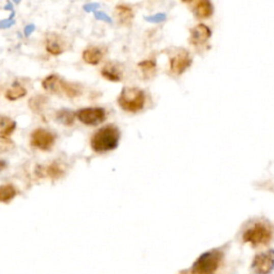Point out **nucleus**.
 Returning a JSON list of instances; mask_svg holds the SVG:
<instances>
[{
    "mask_svg": "<svg viewBox=\"0 0 274 274\" xmlns=\"http://www.w3.org/2000/svg\"><path fill=\"white\" fill-rule=\"evenodd\" d=\"M120 132L115 125H106L98 130L91 137L90 145L94 152L105 153L117 148Z\"/></svg>",
    "mask_w": 274,
    "mask_h": 274,
    "instance_id": "f257e3e1",
    "label": "nucleus"
},
{
    "mask_svg": "<svg viewBox=\"0 0 274 274\" xmlns=\"http://www.w3.org/2000/svg\"><path fill=\"white\" fill-rule=\"evenodd\" d=\"M273 237V229L271 225L263 221H258L246 228L243 233V241L254 248L265 246L270 243Z\"/></svg>",
    "mask_w": 274,
    "mask_h": 274,
    "instance_id": "f03ea898",
    "label": "nucleus"
},
{
    "mask_svg": "<svg viewBox=\"0 0 274 274\" xmlns=\"http://www.w3.org/2000/svg\"><path fill=\"white\" fill-rule=\"evenodd\" d=\"M223 260V253L212 250L204 253L194 262L191 274H215Z\"/></svg>",
    "mask_w": 274,
    "mask_h": 274,
    "instance_id": "7ed1b4c3",
    "label": "nucleus"
},
{
    "mask_svg": "<svg viewBox=\"0 0 274 274\" xmlns=\"http://www.w3.org/2000/svg\"><path fill=\"white\" fill-rule=\"evenodd\" d=\"M146 102L145 92L136 87L123 88L118 98L119 106L129 113H137L144 108Z\"/></svg>",
    "mask_w": 274,
    "mask_h": 274,
    "instance_id": "20e7f679",
    "label": "nucleus"
},
{
    "mask_svg": "<svg viewBox=\"0 0 274 274\" xmlns=\"http://www.w3.org/2000/svg\"><path fill=\"white\" fill-rule=\"evenodd\" d=\"M45 50L51 56H60L69 48L66 37L58 33H48L45 36Z\"/></svg>",
    "mask_w": 274,
    "mask_h": 274,
    "instance_id": "39448f33",
    "label": "nucleus"
},
{
    "mask_svg": "<svg viewBox=\"0 0 274 274\" xmlns=\"http://www.w3.org/2000/svg\"><path fill=\"white\" fill-rule=\"evenodd\" d=\"M56 136L45 129H37L31 133L30 144L42 151H49L54 147Z\"/></svg>",
    "mask_w": 274,
    "mask_h": 274,
    "instance_id": "423d86ee",
    "label": "nucleus"
},
{
    "mask_svg": "<svg viewBox=\"0 0 274 274\" xmlns=\"http://www.w3.org/2000/svg\"><path fill=\"white\" fill-rule=\"evenodd\" d=\"M76 114V118L86 125H98L106 119V112L102 107H86L79 109Z\"/></svg>",
    "mask_w": 274,
    "mask_h": 274,
    "instance_id": "0eeeda50",
    "label": "nucleus"
},
{
    "mask_svg": "<svg viewBox=\"0 0 274 274\" xmlns=\"http://www.w3.org/2000/svg\"><path fill=\"white\" fill-rule=\"evenodd\" d=\"M171 72L175 75H181L192 65V58L184 49H178L170 60Z\"/></svg>",
    "mask_w": 274,
    "mask_h": 274,
    "instance_id": "6e6552de",
    "label": "nucleus"
},
{
    "mask_svg": "<svg viewBox=\"0 0 274 274\" xmlns=\"http://www.w3.org/2000/svg\"><path fill=\"white\" fill-rule=\"evenodd\" d=\"M274 268V251H268L256 255L252 269L256 274H269Z\"/></svg>",
    "mask_w": 274,
    "mask_h": 274,
    "instance_id": "1a4fd4ad",
    "label": "nucleus"
},
{
    "mask_svg": "<svg viewBox=\"0 0 274 274\" xmlns=\"http://www.w3.org/2000/svg\"><path fill=\"white\" fill-rule=\"evenodd\" d=\"M105 54H106V48L98 45L88 46L83 50V60L90 66H98L103 60Z\"/></svg>",
    "mask_w": 274,
    "mask_h": 274,
    "instance_id": "9d476101",
    "label": "nucleus"
},
{
    "mask_svg": "<svg viewBox=\"0 0 274 274\" xmlns=\"http://www.w3.org/2000/svg\"><path fill=\"white\" fill-rule=\"evenodd\" d=\"M211 38V30L204 24H199L191 30L189 43L194 46H202L206 44V42Z\"/></svg>",
    "mask_w": 274,
    "mask_h": 274,
    "instance_id": "9b49d317",
    "label": "nucleus"
},
{
    "mask_svg": "<svg viewBox=\"0 0 274 274\" xmlns=\"http://www.w3.org/2000/svg\"><path fill=\"white\" fill-rule=\"evenodd\" d=\"M101 75L109 81L118 83L122 79V69L119 63L109 61L101 69Z\"/></svg>",
    "mask_w": 274,
    "mask_h": 274,
    "instance_id": "f8f14e48",
    "label": "nucleus"
},
{
    "mask_svg": "<svg viewBox=\"0 0 274 274\" xmlns=\"http://www.w3.org/2000/svg\"><path fill=\"white\" fill-rule=\"evenodd\" d=\"M62 77L57 74H49L42 80V87L49 93L60 96Z\"/></svg>",
    "mask_w": 274,
    "mask_h": 274,
    "instance_id": "ddd939ff",
    "label": "nucleus"
},
{
    "mask_svg": "<svg viewBox=\"0 0 274 274\" xmlns=\"http://www.w3.org/2000/svg\"><path fill=\"white\" fill-rule=\"evenodd\" d=\"M81 93H83V88L80 85H78V84H76V83L68 81V80L62 78L60 96H62L63 94V96H66L67 98L74 99V98L81 96Z\"/></svg>",
    "mask_w": 274,
    "mask_h": 274,
    "instance_id": "4468645a",
    "label": "nucleus"
},
{
    "mask_svg": "<svg viewBox=\"0 0 274 274\" xmlns=\"http://www.w3.org/2000/svg\"><path fill=\"white\" fill-rule=\"evenodd\" d=\"M194 13L197 18L206 19L213 13V6L210 0H199L194 8Z\"/></svg>",
    "mask_w": 274,
    "mask_h": 274,
    "instance_id": "2eb2a0df",
    "label": "nucleus"
},
{
    "mask_svg": "<svg viewBox=\"0 0 274 274\" xmlns=\"http://www.w3.org/2000/svg\"><path fill=\"white\" fill-rule=\"evenodd\" d=\"M41 170H42V173L39 174L41 177L44 176L50 179H58L65 175V168H63V166L57 162L44 166L43 168H41Z\"/></svg>",
    "mask_w": 274,
    "mask_h": 274,
    "instance_id": "dca6fc26",
    "label": "nucleus"
},
{
    "mask_svg": "<svg viewBox=\"0 0 274 274\" xmlns=\"http://www.w3.org/2000/svg\"><path fill=\"white\" fill-rule=\"evenodd\" d=\"M27 94V89L20 85L19 83L15 81L13 85L10 87L7 91H6V99L9 101H17L19 99L24 98Z\"/></svg>",
    "mask_w": 274,
    "mask_h": 274,
    "instance_id": "f3484780",
    "label": "nucleus"
},
{
    "mask_svg": "<svg viewBox=\"0 0 274 274\" xmlns=\"http://www.w3.org/2000/svg\"><path fill=\"white\" fill-rule=\"evenodd\" d=\"M115 13H116V15H117L119 22L123 25L130 24L134 17V13L132 11V9L125 5H119V6L116 7Z\"/></svg>",
    "mask_w": 274,
    "mask_h": 274,
    "instance_id": "a211bd4d",
    "label": "nucleus"
},
{
    "mask_svg": "<svg viewBox=\"0 0 274 274\" xmlns=\"http://www.w3.org/2000/svg\"><path fill=\"white\" fill-rule=\"evenodd\" d=\"M48 103V98L43 96V94H37V96L31 98L28 101V105L30 109L36 114H41L46 107Z\"/></svg>",
    "mask_w": 274,
    "mask_h": 274,
    "instance_id": "6ab92c4d",
    "label": "nucleus"
},
{
    "mask_svg": "<svg viewBox=\"0 0 274 274\" xmlns=\"http://www.w3.org/2000/svg\"><path fill=\"white\" fill-rule=\"evenodd\" d=\"M16 129V122L7 116L0 115V136L9 137Z\"/></svg>",
    "mask_w": 274,
    "mask_h": 274,
    "instance_id": "aec40b11",
    "label": "nucleus"
},
{
    "mask_svg": "<svg viewBox=\"0 0 274 274\" xmlns=\"http://www.w3.org/2000/svg\"><path fill=\"white\" fill-rule=\"evenodd\" d=\"M76 118V114L68 108H62L56 113V119L67 126L73 125Z\"/></svg>",
    "mask_w": 274,
    "mask_h": 274,
    "instance_id": "412c9836",
    "label": "nucleus"
},
{
    "mask_svg": "<svg viewBox=\"0 0 274 274\" xmlns=\"http://www.w3.org/2000/svg\"><path fill=\"white\" fill-rule=\"evenodd\" d=\"M17 195V189L12 184L0 186V203L8 204Z\"/></svg>",
    "mask_w": 274,
    "mask_h": 274,
    "instance_id": "4be33fe9",
    "label": "nucleus"
},
{
    "mask_svg": "<svg viewBox=\"0 0 274 274\" xmlns=\"http://www.w3.org/2000/svg\"><path fill=\"white\" fill-rule=\"evenodd\" d=\"M140 68H141V71L143 73V75L146 77V78H149L151 76L154 75L155 73V69H156V65H155V61L154 60H145L143 62L140 63Z\"/></svg>",
    "mask_w": 274,
    "mask_h": 274,
    "instance_id": "5701e85b",
    "label": "nucleus"
},
{
    "mask_svg": "<svg viewBox=\"0 0 274 274\" xmlns=\"http://www.w3.org/2000/svg\"><path fill=\"white\" fill-rule=\"evenodd\" d=\"M14 147L11 140H9V137H3L0 136V152H7L8 150L12 149Z\"/></svg>",
    "mask_w": 274,
    "mask_h": 274,
    "instance_id": "b1692460",
    "label": "nucleus"
},
{
    "mask_svg": "<svg viewBox=\"0 0 274 274\" xmlns=\"http://www.w3.org/2000/svg\"><path fill=\"white\" fill-rule=\"evenodd\" d=\"M14 16H15V13L13 11L11 13V15H10L8 18L0 20V29H8V28H11L12 26H14L16 23L15 19H14Z\"/></svg>",
    "mask_w": 274,
    "mask_h": 274,
    "instance_id": "393cba45",
    "label": "nucleus"
},
{
    "mask_svg": "<svg viewBox=\"0 0 274 274\" xmlns=\"http://www.w3.org/2000/svg\"><path fill=\"white\" fill-rule=\"evenodd\" d=\"M94 17H96L97 19L99 20H102V22H105V23H108V24H112V18L104 12H101V11H96L94 12Z\"/></svg>",
    "mask_w": 274,
    "mask_h": 274,
    "instance_id": "a878e982",
    "label": "nucleus"
},
{
    "mask_svg": "<svg viewBox=\"0 0 274 274\" xmlns=\"http://www.w3.org/2000/svg\"><path fill=\"white\" fill-rule=\"evenodd\" d=\"M166 16L165 14H155L153 16H149V17H146L145 19L147 20V22H150V23H161L163 22V20H165Z\"/></svg>",
    "mask_w": 274,
    "mask_h": 274,
    "instance_id": "bb28decb",
    "label": "nucleus"
},
{
    "mask_svg": "<svg viewBox=\"0 0 274 274\" xmlns=\"http://www.w3.org/2000/svg\"><path fill=\"white\" fill-rule=\"evenodd\" d=\"M100 8V5L99 4H97V3H90V4H87V5H85V6H84V10H85V11L86 12H96V11H98V9Z\"/></svg>",
    "mask_w": 274,
    "mask_h": 274,
    "instance_id": "cd10ccee",
    "label": "nucleus"
},
{
    "mask_svg": "<svg viewBox=\"0 0 274 274\" xmlns=\"http://www.w3.org/2000/svg\"><path fill=\"white\" fill-rule=\"evenodd\" d=\"M35 30H36V26L34 24L27 25L25 27V29H24V35H25V37H30L31 35H33V33H34Z\"/></svg>",
    "mask_w": 274,
    "mask_h": 274,
    "instance_id": "c85d7f7f",
    "label": "nucleus"
},
{
    "mask_svg": "<svg viewBox=\"0 0 274 274\" xmlns=\"http://www.w3.org/2000/svg\"><path fill=\"white\" fill-rule=\"evenodd\" d=\"M4 9L7 10V11H11V12H13V5H12V3H11V2H8Z\"/></svg>",
    "mask_w": 274,
    "mask_h": 274,
    "instance_id": "c756f323",
    "label": "nucleus"
},
{
    "mask_svg": "<svg viewBox=\"0 0 274 274\" xmlns=\"http://www.w3.org/2000/svg\"><path fill=\"white\" fill-rule=\"evenodd\" d=\"M6 167H7V163L4 160H0V172L4 171Z\"/></svg>",
    "mask_w": 274,
    "mask_h": 274,
    "instance_id": "7c9ffc66",
    "label": "nucleus"
},
{
    "mask_svg": "<svg viewBox=\"0 0 274 274\" xmlns=\"http://www.w3.org/2000/svg\"><path fill=\"white\" fill-rule=\"evenodd\" d=\"M20 2H22V0H12V3H14V4H16V5L20 4Z\"/></svg>",
    "mask_w": 274,
    "mask_h": 274,
    "instance_id": "2f4dec72",
    "label": "nucleus"
},
{
    "mask_svg": "<svg viewBox=\"0 0 274 274\" xmlns=\"http://www.w3.org/2000/svg\"><path fill=\"white\" fill-rule=\"evenodd\" d=\"M182 2H184V3H189V2H193V0H182Z\"/></svg>",
    "mask_w": 274,
    "mask_h": 274,
    "instance_id": "473e14b6",
    "label": "nucleus"
},
{
    "mask_svg": "<svg viewBox=\"0 0 274 274\" xmlns=\"http://www.w3.org/2000/svg\"><path fill=\"white\" fill-rule=\"evenodd\" d=\"M0 91H2V85H0Z\"/></svg>",
    "mask_w": 274,
    "mask_h": 274,
    "instance_id": "72a5a7b5",
    "label": "nucleus"
}]
</instances>
